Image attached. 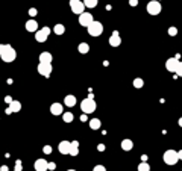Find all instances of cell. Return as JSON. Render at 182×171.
I'll return each mask as SVG.
<instances>
[{
    "label": "cell",
    "instance_id": "cell-1",
    "mask_svg": "<svg viewBox=\"0 0 182 171\" xmlns=\"http://www.w3.org/2000/svg\"><path fill=\"white\" fill-rule=\"evenodd\" d=\"M17 56L14 47L9 46V44H0V58L3 62H12Z\"/></svg>",
    "mask_w": 182,
    "mask_h": 171
},
{
    "label": "cell",
    "instance_id": "cell-2",
    "mask_svg": "<svg viewBox=\"0 0 182 171\" xmlns=\"http://www.w3.org/2000/svg\"><path fill=\"white\" fill-rule=\"evenodd\" d=\"M96 108H97V104H96V102H94L93 97H87V99H84V100L80 102V111L85 115L93 114V112L96 111Z\"/></svg>",
    "mask_w": 182,
    "mask_h": 171
},
{
    "label": "cell",
    "instance_id": "cell-3",
    "mask_svg": "<svg viewBox=\"0 0 182 171\" xmlns=\"http://www.w3.org/2000/svg\"><path fill=\"white\" fill-rule=\"evenodd\" d=\"M162 159H164V162H165L167 165H176V162L179 160L178 151H175V150H167V151L164 153Z\"/></svg>",
    "mask_w": 182,
    "mask_h": 171
},
{
    "label": "cell",
    "instance_id": "cell-4",
    "mask_svg": "<svg viewBox=\"0 0 182 171\" xmlns=\"http://www.w3.org/2000/svg\"><path fill=\"white\" fill-rule=\"evenodd\" d=\"M87 29H88V34H90L91 36H100L103 32L102 23H100V21H96V20H94Z\"/></svg>",
    "mask_w": 182,
    "mask_h": 171
},
{
    "label": "cell",
    "instance_id": "cell-5",
    "mask_svg": "<svg viewBox=\"0 0 182 171\" xmlns=\"http://www.w3.org/2000/svg\"><path fill=\"white\" fill-rule=\"evenodd\" d=\"M70 9L73 11V14L80 15L85 12V5L82 0H70Z\"/></svg>",
    "mask_w": 182,
    "mask_h": 171
},
{
    "label": "cell",
    "instance_id": "cell-6",
    "mask_svg": "<svg viewBox=\"0 0 182 171\" xmlns=\"http://www.w3.org/2000/svg\"><path fill=\"white\" fill-rule=\"evenodd\" d=\"M50 27H43V29H38L36 32H35V39L38 41V43H46L47 41V36L50 35Z\"/></svg>",
    "mask_w": 182,
    "mask_h": 171
},
{
    "label": "cell",
    "instance_id": "cell-7",
    "mask_svg": "<svg viewBox=\"0 0 182 171\" xmlns=\"http://www.w3.org/2000/svg\"><path fill=\"white\" fill-rule=\"evenodd\" d=\"M146 9L150 15H158L159 12H161V3L156 2V0H152V2H149L147 6H146Z\"/></svg>",
    "mask_w": 182,
    "mask_h": 171
},
{
    "label": "cell",
    "instance_id": "cell-8",
    "mask_svg": "<svg viewBox=\"0 0 182 171\" xmlns=\"http://www.w3.org/2000/svg\"><path fill=\"white\" fill-rule=\"evenodd\" d=\"M38 73L44 77H49L50 73H52V64H46V62H40L38 64Z\"/></svg>",
    "mask_w": 182,
    "mask_h": 171
},
{
    "label": "cell",
    "instance_id": "cell-9",
    "mask_svg": "<svg viewBox=\"0 0 182 171\" xmlns=\"http://www.w3.org/2000/svg\"><path fill=\"white\" fill-rule=\"evenodd\" d=\"M93 21H94V18H93V15H91L90 12H84V14L79 15V24L84 26V27H88Z\"/></svg>",
    "mask_w": 182,
    "mask_h": 171
},
{
    "label": "cell",
    "instance_id": "cell-10",
    "mask_svg": "<svg viewBox=\"0 0 182 171\" xmlns=\"http://www.w3.org/2000/svg\"><path fill=\"white\" fill-rule=\"evenodd\" d=\"M178 65H179V61H178V58H170V59H167V62H165V68L169 70L170 73H176V68H178Z\"/></svg>",
    "mask_w": 182,
    "mask_h": 171
},
{
    "label": "cell",
    "instance_id": "cell-11",
    "mask_svg": "<svg viewBox=\"0 0 182 171\" xmlns=\"http://www.w3.org/2000/svg\"><path fill=\"white\" fill-rule=\"evenodd\" d=\"M70 147H71V141H61L59 146H58V150L61 155H68L70 153Z\"/></svg>",
    "mask_w": 182,
    "mask_h": 171
},
{
    "label": "cell",
    "instance_id": "cell-12",
    "mask_svg": "<svg viewBox=\"0 0 182 171\" xmlns=\"http://www.w3.org/2000/svg\"><path fill=\"white\" fill-rule=\"evenodd\" d=\"M34 167H35V171H47L49 170V162L46 159H36Z\"/></svg>",
    "mask_w": 182,
    "mask_h": 171
},
{
    "label": "cell",
    "instance_id": "cell-13",
    "mask_svg": "<svg viewBox=\"0 0 182 171\" xmlns=\"http://www.w3.org/2000/svg\"><path fill=\"white\" fill-rule=\"evenodd\" d=\"M120 44H122V38H120L118 32L115 30V32H113L111 38H109V46H113V47H118Z\"/></svg>",
    "mask_w": 182,
    "mask_h": 171
},
{
    "label": "cell",
    "instance_id": "cell-14",
    "mask_svg": "<svg viewBox=\"0 0 182 171\" xmlns=\"http://www.w3.org/2000/svg\"><path fill=\"white\" fill-rule=\"evenodd\" d=\"M50 112L53 115H62L64 114V106H62L61 103H53V104L50 106Z\"/></svg>",
    "mask_w": 182,
    "mask_h": 171
},
{
    "label": "cell",
    "instance_id": "cell-15",
    "mask_svg": "<svg viewBox=\"0 0 182 171\" xmlns=\"http://www.w3.org/2000/svg\"><path fill=\"white\" fill-rule=\"evenodd\" d=\"M26 30H27V32H36V30H38V23H36L35 20L26 21Z\"/></svg>",
    "mask_w": 182,
    "mask_h": 171
},
{
    "label": "cell",
    "instance_id": "cell-16",
    "mask_svg": "<svg viewBox=\"0 0 182 171\" xmlns=\"http://www.w3.org/2000/svg\"><path fill=\"white\" fill-rule=\"evenodd\" d=\"M71 156H78L79 155V141H71V147H70V153Z\"/></svg>",
    "mask_w": 182,
    "mask_h": 171
},
{
    "label": "cell",
    "instance_id": "cell-17",
    "mask_svg": "<svg viewBox=\"0 0 182 171\" xmlns=\"http://www.w3.org/2000/svg\"><path fill=\"white\" fill-rule=\"evenodd\" d=\"M64 103L67 104L68 108H73L76 104V97L73 94H68V95H65V99H64Z\"/></svg>",
    "mask_w": 182,
    "mask_h": 171
},
{
    "label": "cell",
    "instance_id": "cell-18",
    "mask_svg": "<svg viewBox=\"0 0 182 171\" xmlns=\"http://www.w3.org/2000/svg\"><path fill=\"white\" fill-rule=\"evenodd\" d=\"M9 109H11V112H20L22 111V103L17 102V100H12L9 103Z\"/></svg>",
    "mask_w": 182,
    "mask_h": 171
},
{
    "label": "cell",
    "instance_id": "cell-19",
    "mask_svg": "<svg viewBox=\"0 0 182 171\" xmlns=\"http://www.w3.org/2000/svg\"><path fill=\"white\" fill-rule=\"evenodd\" d=\"M122 148H123L125 151H131V150L134 148V142H132L131 139H123V141H122Z\"/></svg>",
    "mask_w": 182,
    "mask_h": 171
},
{
    "label": "cell",
    "instance_id": "cell-20",
    "mask_svg": "<svg viewBox=\"0 0 182 171\" xmlns=\"http://www.w3.org/2000/svg\"><path fill=\"white\" fill-rule=\"evenodd\" d=\"M40 62H46V64H50L52 62V55L49 52H43L40 55Z\"/></svg>",
    "mask_w": 182,
    "mask_h": 171
},
{
    "label": "cell",
    "instance_id": "cell-21",
    "mask_svg": "<svg viewBox=\"0 0 182 171\" xmlns=\"http://www.w3.org/2000/svg\"><path fill=\"white\" fill-rule=\"evenodd\" d=\"M90 127L93 129V130L100 129V120H99V118H93V120H90Z\"/></svg>",
    "mask_w": 182,
    "mask_h": 171
},
{
    "label": "cell",
    "instance_id": "cell-22",
    "mask_svg": "<svg viewBox=\"0 0 182 171\" xmlns=\"http://www.w3.org/2000/svg\"><path fill=\"white\" fill-rule=\"evenodd\" d=\"M78 50H79V53L85 55V53H88V50H90V46H88L87 43H80L79 46H78Z\"/></svg>",
    "mask_w": 182,
    "mask_h": 171
},
{
    "label": "cell",
    "instance_id": "cell-23",
    "mask_svg": "<svg viewBox=\"0 0 182 171\" xmlns=\"http://www.w3.org/2000/svg\"><path fill=\"white\" fill-rule=\"evenodd\" d=\"M82 2H84L85 8H96L99 3V0H82Z\"/></svg>",
    "mask_w": 182,
    "mask_h": 171
},
{
    "label": "cell",
    "instance_id": "cell-24",
    "mask_svg": "<svg viewBox=\"0 0 182 171\" xmlns=\"http://www.w3.org/2000/svg\"><path fill=\"white\" fill-rule=\"evenodd\" d=\"M73 118H74V115L71 114V112H64V114H62V120H64V123H71V121H73Z\"/></svg>",
    "mask_w": 182,
    "mask_h": 171
},
{
    "label": "cell",
    "instance_id": "cell-25",
    "mask_svg": "<svg viewBox=\"0 0 182 171\" xmlns=\"http://www.w3.org/2000/svg\"><path fill=\"white\" fill-rule=\"evenodd\" d=\"M53 32H55L56 35H62L64 32H65V27H64L62 24H56V26L53 27Z\"/></svg>",
    "mask_w": 182,
    "mask_h": 171
},
{
    "label": "cell",
    "instance_id": "cell-26",
    "mask_svg": "<svg viewBox=\"0 0 182 171\" xmlns=\"http://www.w3.org/2000/svg\"><path fill=\"white\" fill-rule=\"evenodd\" d=\"M134 86H135L136 90H141V88L144 86V80H143V79H140V77L134 79Z\"/></svg>",
    "mask_w": 182,
    "mask_h": 171
},
{
    "label": "cell",
    "instance_id": "cell-27",
    "mask_svg": "<svg viewBox=\"0 0 182 171\" xmlns=\"http://www.w3.org/2000/svg\"><path fill=\"white\" fill-rule=\"evenodd\" d=\"M138 171H150V167H149V164H146V162L140 164V165H138Z\"/></svg>",
    "mask_w": 182,
    "mask_h": 171
},
{
    "label": "cell",
    "instance_id": "cell-28",
    "mask_svg": "<svg viewBox=\"0 0 182 171\" xmlns=\"http://www.w3.org/2000/svg\"><path fill=\"white\" fill-rule=\"evenodd\" d=\"M176 34H178V29H176V27H170V29H169V35H170V36H175Z\"/></svg>",
    "mask_w": 182,
    "mask_h": 171
},
{
    "label": "cell",
    "instance_id": "cell-29",
    "mask_svg": "<svg viewBox=\"0 0 182 171\" xmlns=\"http://www.w3.org/2000/svg\"><path fill=\"white\" fill-rule=\"evenodd\" d=\"M93 171H106V168H105L103 165H96V167L93 168Z\"/></svg>",
    "mask_w": 182,
    "mask_h": 171
},
{
    "label": "cell",
    "instance_id": "cell-30",
    "mask_svg": "<svg viewBox=\"0 0 182 171\" xmlns=\"http://www.w3.org/2000/svg\"><path fill=\"white\" fill-rule=\"evenodd\" d=\"M176 74L178 76H182V62L179 61V65H178V68H176Z\"/></svg>",
    "mask_w": 182,
    "mask_h": 171
},
{
    "label": "cell",
    "instance_id": "cell-31",
    "mask_svg": "<svg viewBox=\"0 0 182 171\" xmlns=\"http://www.w3.org/2000/svg\"><path fill=\"white\" fill-rule=\"evenodd\" d=\"M44 153H46V155H50V153H52V147H50V146H46V147H44Z\"/></svg>",
    "mask_w": 182,
    "mask_h": 171
},
{
    "label": "cell",
    "instance_id": "cell-32",
    "mask_svg": "<svg viewBox=\"0 0 182 171\" xmlns=\"http://www.w3.org/2000/svg\"><path fill=\"white\" fill-rule=\"evenodd\" d=\"M29 15H31V17H35V15H36V9H35V8H31V9H29Z\"/></svg>",
    "mask_w": 182,
    "mask_h": 171
},
{
    "label": "cell",
    "instance_id": "cell-33",
    "mask_svg": "<svg viewBox=\"0 0 182 171\" xmlns=\"http://www.w3.org/2000/svg\"><path fill=\"white\" fill-rule=\"evenodd\" d=\"M22 165H23V164H22V160H20V159L15 162V168H17V170H22Z\"/></svg>",
    "mask_w": 182,
    "mask_h": 171
},
{
    "label": "cell",
    "instance_id": "cell-34",
    "mask_svg": "<svg viewBox=\"0 0 182 171\" xmlns=\"http://www.w3.org/2000/svg\"><path fill=\"white\" fill-rule=\"evenodd\" d=\"M56 168V164L55 162H49V170H55Z\"/></svg>",
    "mask_w": 182,
    "mask_h": 171
},
{
    "label": "cell",
    "instance_id": "cell-35",
    "mask_svg": "<svg viewBox=\"0 0 182 171\" xmlns=\"http://www.w3.org/2000/svg\"><path fill=\"white\" fill-rule=\"evenodd\" d=\"M105 144H99V146H97V150H99V151H105Z\"/></svg>",
    "mask_w": 182,
    "mask_h": 171
},
{
    "label": "cell",
    "instance_id": "cell-36",
    "mask_svg": "<svg viewBox=\"0 0 182 171\" xmlns=\"http://www.w3.org/2000/svg\"><path fill=\"white\" fill-rule=\"evenodd\" d=\"M129 5L131 6H136L138 5V0H129Z\"/></svg>",
    "mask_w": 182,
    "mask_h": 171
},
{
    "label": "cell",
    "instance_id": "cell-37",
    "mask_svg": "<svg viewBox=\"0 0 182 171\" xmlns=\"http://www.w3.org/2000/svg\"><path fill=\"white\" fill-rule=\"evenodd\" d=\"M0 171H9V168L6 165H3V167H0Z\"/></svg>",
    "mask_w": 182,
    "mask_h": 171
},
{
    "label": "cell",
    "instance_id": "cell-38",
    "mask_svg": "<svg viewBox=\"0 0 182 171\" xmlns=\"http://www.w3.org/2000/svg\"><path fill=\"white\" fill-rule=\"evenodd\" d=\"M5 102L11 103V102H12V99H11V97H9V95H8V97H5Z\"/></svg>",
    "mask_w": 182,
    "mask_h": 171
},
{
    "label": "cell",
    "instance_id": "cell-39",
    "mask_svg": "<svg viewBox=\"0 0 182 171\" xmlns=\"http://www.w3.org/2000/svg\"><path fill=\"white\" fill-rule=\"evenodd\" d=\"M178 156H179V160H182V150H179V151H178Z\"/></svg>",
    "mask_w": 182,
    "mask_h": 171
},
{
    "label": "cell",
    "instance_id": "cell-40",
    "mask_svg": "<svg viewBox=\"0 0 182 171\" xmlns=\"http://www.w3.org/2000/svg\"><path fill=\"white\" fill-rule=\"evenodd\" d=\"M179 126H181V127H182V117H181V118H179Z\"/></svg>",
    "mask_w": 182,
    "mask_h": 171
},
{
    "label": "cell",
    "instance_id": "cell-41",
    "mask_svg": "<svg viewBox=\"0 0 182 171\" xmlns=\"http://www.w3.org/2000/svg\"><path fill=\"white\" fill-rule=\"evenodd\" d=\"M14 171H22V170H17V168H15V170H14Z\"/></svg>",
    "mask_w": 182,
    "mask_h": 171
},
{
    "label": "cell",
    "instance_id": "cell-42",
    "mask_svg": "<svg viewBox=\"0 0 182 171\" xmlns=\"http://www.w3.org/2000/svg\"><path fill=\"white\" fill-rule=\"evenodd\" d=\"M68 171H76V170H68Z\"/></svg>",
    "mask_w": 182,
    "mask_h": 171
}]
</instances>
